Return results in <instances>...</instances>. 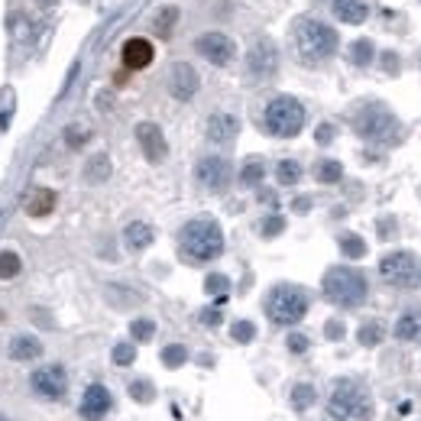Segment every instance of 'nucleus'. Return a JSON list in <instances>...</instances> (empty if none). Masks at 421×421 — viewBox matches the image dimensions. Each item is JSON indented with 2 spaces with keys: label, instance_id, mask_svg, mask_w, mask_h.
I'll return each instance as SVG.
<instances>
[{
  "label": "nucleus",
  "instance_id": "obj_6",
  "mask_svg": "<svg viewBox=\"0 0 421 421\" xmlns=\"http://www.w3.org/2000/svg\"><path fill=\"white\" fill-rule=\"evenodd\" d=\"M262 120H266V130H269L272 136L292 140V136L302 133V126H305V107H302V101H295L288 94H279V98H272V101L266 104Z\"/></svg>",
  "mask_w": 421,
  "mask_h": 421
},
{
  "label": "nucleus",
  "instance_id": "obj_2",
  "mask_svg": "<svg viewBox=\"0 0 421 421\" xmlns=\"http://www.w3.org/2000/svg\"><path fill=\"white\" fill-rule=\"evenodd\" d=\"M178 246H182V256L188 262H210L224 253V234H220L218 220L198 218V220H188L182 227Z\"/></svg>",
  "mask_w": 421,
  "mask_h": 421
},
{
  "label": "nucleus",
  "instance_id": "obj_38",
  "mask_svg": "<svg viewBox=\"0 0 421 421\" xmlns=\"http://www.w3.org/2000/svg\"><path fill=\"white\" fill-rule=\"evenodd\" d=\"M282 230H286V220L279 218V214H272V218H266V220H262L260 234H262V236H279V234H282Z\"/></svg>",
  "mask_w": 421,
  "mask_h": 421
},
{
  "label": "nucleus",
  "instance_id": "obj_10",
  "mask_svg": "<svg viewBox=\"0 0 421 421\" xmlns=\"http://www.w3.org/2000/svg\"><path fill=\"white\" fill-rule=\"evenodd\" d=\"M246 68H250V78H256V81L272 78L279 68V49L269 39H260L250 49V55H246Z\"/></svg>",
  "mask_w": 421,
  "mask_h": 421
},
{
  "label": "nucleus",
  "instance_id": "obj_26",
  "mask_svg": "<svg viewBox=\"0 0 421 421\" xmlns=\"http://www.w3.org/2000/svg\"><path fill=\"white\" fill-rule=\"evenodd\" d=\"M340 253L347 260H363L366 256V240L356 234H340Z\"/></svg>",
  "mask_w": 421,
  "mask_h": 421
},
{
  "label": "nucleus",
  "instance_id": "obj_28",
  "mask_svg": "<svg viewBox=\"0 0 421 421\" xmlns=\"http://www.w3.org/2000/svg\"><path fill=\"white\" fill-rule=\"evenodd\" d=\"M314 399H318V392H314L312 382H298V386L292 389V405L298 408V412H305V408H312Z\"/></svg>",
  "mask_w": 421,
  "mask_h": 421
},
{
  "label": "nucleus",
  "instance_id": "obj_16",
  "mask_svg": "<svg viewBox=\"0 0 421 421\" xmlns=\"http://www.w3.org/2000/svg\"><path fill=\"white\" fill-rule=\"evenodd\" d=\"M152 59H156V49H152L149 39H143V36H133V39L123 42V65L130 68V72L149 68Z\"/></svg>",
  "mask_w": 421,
  "mask_h": 421
},
{
  "label": "nucleus",
  "instance_id": "obj_7",
  "mask_svg": "<svg viewBox=\"0 0 421 421\" xmlns=\"http://www.w3.org/2000/svg\"><path fill=\"white\" fill-rule=\"evenodd\" d=\"M354 130L363 140H370V143H396L399 140V120L382 104H366L356 114Z\"/></svg>",
  "mask_w": 421,
  "mask_h": 421
},
{
  "label": "nucleus",
  "instance_id": "obj_1",
  "mask_svg": "<svg viewBox=\"0 0 421 421\" xmlns=\"http://www.w3.org/2000/svg\"><path fill=\"white\" fill-rule=\"evenodd\" d=\"M337 42H340L337 33L328 23H321V20L305 17L292 26V49H295V55H298V62H305V65L328 62L337 52Z\"/></svg>",
  "mask_w": 421,
  "mask_h": 421
},
{
  "label": "nucleus",
  "instance_id": "obj_45",
  "mask_svg": "<svg viewBox=\"0 0 421 421\" xmlns=\"http://www.w3.org/2000/svg\"><path fill=\"white\" fill-rule=\"evenodd\" d=\"M324 334H328L330 340H340V337H344V324H340V321H328V324H324Z\"/></svg>",
  "mask_w": 421,
  "mask_h": 421
},
{
  "label": "nucleus",
  "instance_id": "obj_29",
  "mask_svg": "<svg viewBox=\"0 0 421 421\" xmlns=\"http://www.w3.org/2000/svg\"><path fill=\"white\" fill-rule=\"evenodd\" d=\"M373 39H356L354 46H350V62H354V65H370L373 62Z\"/></svg>",
  "mask_w": 421,
  "mask_h": 421
},
{
  "label": "nucleus",
  "instance_id": "obj_15",
  "mask_svg": "<svg viewBox=\"0 0 421 421\" xmlns=\"http://www.w3.org/2000/svg\"><path fill=\"white\" fill-rule=\"evenodd\" d=\"M110 408H114V396H110L101 382L84 389V396H81V418L84 421H101Z\"/></svg>",
  "mask_w": 421,
  "mask_h": 421
},
{
  "label": "nucleus",
  "instance_id": "obj_18",
  "mask_svg": "<svg viewBox=\"0 0 421 421\" xmlns=\"http://www.w3.org/2000/svg\"><path fill=\"white\" fill-rule=\"evenodd\" d=\"M7 354H10V360L29 363V360H36V356L42 354V340H39V337H33V334H20V337L10 340Z\"/></svg>",
  "mask_w": 421,
  "mask_h": 421
},
{
  "label": "nucleus",
  "instance_id": "obj_4",
  "mask_svg": "<svg viewBox=\"0 0 421 421\" xmlns=\"http://www.w3.org/2000/svg\"><path fill=\"white\" fill-rule=\"evenodd\" d=\"M328 415L330 421H373V399L360 382L340 379L328 399Z\"/></svg>",
  "mask_w": 421,
  "mask_h": 421
},
{
  "label": "nucleus",
  "instance_id": "obj_5",
  "mask_svg": "<svg viewBox=\"0 0 421 421\" xmlns=\"http://www.w3.org/2000/svg\"><path fill=\"white\" fill-rule=\"evenodd\" d=\"M308 314V292L298 286H276L266 295V318L279 328H292Z\"/></svg>",
  "mask_w": 421,
  "mask_h": 421
},
{
  "label": "nucleus",
  "instance_id": "obj_22",
  "mask_svg": "<svg viewBox=\"0 0 421 421\" xmlns=\"http://www.w3.org/2000/svg\"><path fill=\"white\" fill-rule=\"evenodd\" d=\"M52 208H55V192H49V188H36L26 198V214L29 218H46V214H52Z\"/></svg>",
  "mask_w": 421,
  "mask_h": 421
},
{
  "label": "nucleus",
  "instance_id": "obj_31",
  "mask_svg": "<svg viewBox=\"0 0 421 421\" xmlns=\"http://www.w3.org/2000/svg\"><path fill=\"white\" fill-rule=\"evenodd\" d=\"M20 269H23V262L13 250H4L0 253V279H17Z\"/></svg>",
  "mask_w": 421,
  "mask_h": 421
},
{
  "label": "nucleus",
  "instance_id": "obj_35",
  "mask_svg": "<svg viewBox=\"0 0 421 421\" xmlns=\"http://www.w3.org/2000/svg\"><path fill=\"white\" fill-rule=\"evenodd\" d=\"M204 292H208V295H220V298H224V295L230 292V279L220 276V272H210V276L204 279Z\"/></svg>",
  "mask_w": 421,
  "mask_h": 421
},
{
  "label": "nucleus",
  "instance_id": "obj_32",
  "mask_svg": "<svg viewBox=\"0 0 421 421\" xmlns=\"http://www.w3.org/2000/svg\"><path fill=\"white\" fill-rule=\"evenodd\" d=\"M162 363H166L168 370H178L182 363H188V347H182V344H168L166 350H162Z\"/></svg>",
  "mask_w": 421,
  "mask_h": 421
},
{
  "label": "nucleus",
  "instance_id": "obj_44",
  "mask_svg": "<svg viewBox=\"0 0 421 421\" xmlns=\"http://www.w3.org/2000/svg\"><path fill=\"white\" fill-rule=\"evenodd\" d=\"M314 140H318L321 146L330 143V140H334V126H330V123H321V126H318V133H314Z\"/></svg>",
  "mask_w": 421,
  "mask_h": 421
},
{
  "label": "nucleus",
  "instance_id": "obj_12",
  "mask_svg": "<svg viewBox=\"0 0 421 421\" xmlns=\"http://www.w3.org/2000/svg\"><path fill=\"white\" fill-rule=\"evenodd\" d=\"M194 175H198V182H201L204 188H210V192H224L230 182V162L224 159V156H204V159L194 166Z\"/></svg>",
  "mask_w": 421,
  "mask_h": 421
},
{
  "label": "nucleus",
  "instance_id": "obj_13",
  "mask_svg": "<svg viewBox=\"0 0 421 421\" xmlns=\"http://www.w3.org/2000/svg\"><path fill=\"white\" fill-rule=\"evenodd\" d=\"M201 88V78L194 72L188 62H175L172 72H168V94L175 98V101H192L194 94Z\"/></svg>",
  "mask_w": 421,
  "mask_h": 421
},
{
  "label": "nucleus",
  "instance_id": "obj_40",
  "mask_svg": "<svg viewBox=\"0 0 421 421\" xmlns=\"http://www.w3.org/2000/svg\"><path fill=\"white\" fill-rule=\"evenodd\" d=\"M175 20H178V10H175V7H166V10L159 13V20H156V29L166 36L168 29H172V23H175Z\"/></svg>",
  "mask_w": 421,
  "mask_h": 421
},
{
  "label": "nucleus",
  "instance_id": "obj_36",
  "mask_svg": "<svg viewBox=\"0 0 421 421\" xmlns=\"http://www.w3.org/2000/svg\"><path fill=\"white\" fill-rule=\"evenodd\" d=\"M230 337H234L236 344H250L253 337H256V324L253 321H236L234 328H230Z\"/></svg>",
  "mask_w": 421,
  "mask_h": 421
},
{
  "label": "nucleus",
  "instance_id": "obj_14",
  "mask_svg": "<svg viewBox=\"0 0 421 421\" xmlns=\"http://www.w3.org/2000/svg\"><path fill=\"white\" fill-rule=\"evenodd\" d=\"M136 143H140V149H143V156L156 166V162H162L168 156V143H166V136H162V130L156 123H140L136 126Z\"/></svg>",
  "mask_w": 421,
  "mask_h": 421
},
{
  "label": "nucleus",
  "instance_id": "obj_3",
  "mask_svg": "<svg viewBox=\"0 0 421 421\" xmlns=\"http://www.w3.org/2000/svg\"><path fill=\"white\" fill-rule=\"evenodd\" d=\"M321 292L330 305L337 308H360L370 295L366 286V276L360 269H350V266H330L324 272V282H321Z\"/></svg>",
  "mask_w": 421,
  "mask_h": 421
},
{
  "label": "nucleus",
  "instance_id": "obj_37",
  "mask_svg": "<svg viewBox=\"0 0 421 421\" xmlns=\"http://www.w3.org/2000/svg\"><path fill=\"white\" fill-rule=\"evenodd\" d=\"M110 360L117 363V366H130V363L136 360V347L133 344H117L114 354H110Z\"/></svg>",
  "mask_w": 421,
  "mask_h": 421
},
{
  "label": "nucleus",
  "instance_id": "obj_23",
  "mask_svg": "<svg viewBox=\"0 0 421 421\" xmlns=\"http://www.w3.org/2000/svg\"><path fill=\"white\" fill-rule=\"evenodd\" d=\"M110 159L107 152H98V156H91L88 159V166H84V182H91V185H101V182H107L110 178Z\"/></svg>",
  "mask_w": 421,
  "mask_h": 421
},
{
  "label": "nucleus",
  "instance_id": "obj_9",
  "mask_svg": "<svg viewBox=\"0 0 421 421\" xmlns=\"http://www.w3.org/2000/svg\"><path fill=\"white\" fill-rule=\"evenodd\" d=\"M29 386H33V392L36 396H42V399H65V392H68V373L62 370V366H39V370L29 376Z\"/></svg>",
  "mask_w": 421,
  "mask_h": 421
},
{
  "label": "nucleus",
  "instance_id": "obj_27",
  "mask_svg": "<svg viewBox=\"0 0 421 421\" xmlns=\"http://www.w3.org/2000/svg\"><path fill=\"white\" fill-rule=\"evenodd\" d=\"M298 178H302V166H298L295 159H282L276 166V182L279 185H295Z\"/></svg>",
  "mask_w": 421,
  "mask_h": 421
},
{
  "label": "nucleus",
  "instance_id": "obj_25",
  "mask_svg": "<svg viewBox=\"0 0 421 421\" xmlns=\"http://www.w3.org/2000/svg\"><path fill=\"white\" fill-rule=\"evenodd\" d=\"M262 175H266V162L262 159H246L243 168H240V182L246 188H256L262 182Z\"/></svg>",
  "mask_w": 421,
  "mask_h": 421
},
{
  "label": "nucleus",
  "instance_id": "obj_24",
  "mask_svg": "<svg viewBox=\"0 0 421 421\" xmlns=\"http://www.w3.org/2000/svg\"><path fill=\"white\" fill-rule=\"evenodd\" d=\"M314 178H318L321 185H337V182L344 178V166L337 159H321L318 166H314Z\"/></svg>",
  "mask_w": 421,
  "mask_h": 421
},
{
  "label": "nucleus",
  "instance_id": "obj_42",
  "mask_svg": "<svg viewBox=\"0 0 421 421\" xmlns=\"http://www.w3.org/2000/svg\"><path fill=\"white\" fill-rule=\"evenodd\" d=\"M198 318H201V324H208V328H218L220 321H224V314H220L218 308H204V312L198 314Z\"/></svg>",
  "mask_w": 421,
  "mask_h": 421
},
{
  "label": "nucleus",
  "instance_id": "obj_8",
  "mask_svg": "<svg viewBox=\"0 0 421 421\" xmlns=\"http://www.w3.org/2000/svg\"><path fill=\"white\" fill-rule=\"evenodd\" d=\"M379 276L386 279L389 286H408V282L418 276V260L405 250L389 253V256H382V262H379Z\"/></svg>",
  "mask_w": 421,
  "mask_h": 421
},
{
  "label": "nucleus",
  "instance_id": "obj_19",
  "mask_svg": "<svg viewBox=\"0 0 421 421\" xmlns=\"http://www.w3.org/2000/svg\"><path fill=\"white\" fill-rule=\"evenodd\" d=\"M334 17L344 23H363L370 17V4L366 0H334Z\"/></svg>",
  "mask_w": 421,
  "mask_h": 421
},
{
  "label": "nucleus",
  "instance_id": "obj_33",
  "mask_svg": "<svg viewBox=\"0 0 421 421\" xmlns=\"http://www.w3.org/2000/svg\"><path fill=\"white\" fill-rule=\"evenodd\" d=\"M130 337H133V340H140V344H146V340H152V337H156V324H152L149 318H136L133 324H130Z\"/></svg>",
  "mask_w": 421,
  "mask_h": 421
},
{
  "label": "nucleus",
  "instance_id": "obj_46",
  "mask_svg": "<svg viewBox=\"0 0 421 421\" xmlns=\"http://www.w3.org/2000/svg\"><path fill=\"white\" fill-rule=\"evenodd\" d=\"M292 208L298 210V214H308V210H312V198H298V201H295Z\"/></svg>",
  "mask_w": 421,
  "mask_h": 421
},
{
  "label": "nucleus",
  "instance_id": "obj_43",
  "mask_svg": "<svg viewBox=\"0 0 421 421\" xmlns=\"http://www.w3.org/2000/svg\"><path fill=\"white\" fill-rule=\"evenodd\" d=\"M288 350H292V354H305V350H308V337L305 334H288Z\"/></svg>",
  "mask_w": 421,
  "mask_h": 421
},
{
  "label": "nucleus",
  "instance_id": "obj_47",
  "mask_svg": "<svg viewBox=\"0 0 421 421\" xmlns=\"http://www.w3.org/2000/svg\"><path fill=\"white\" fill-rule=\"evenodd\" d=\"M0 421H7V418H0Z\"/></svg>",
  "mask_w": 421,
  "mask_h": 421
},
{
  "label": "nucleus",
  "instance_id": "obj_41",
  "mask_svg": "<svg viewBox=\"0 0 421 421\" xmlns=\"http://www.w3.org/2000/svg\"><path fill=\"white\" fill-rule=\"evenodd\" d=\"M7 114H13V91L0 94V126H7Z\"/></svg>",
  "mask_w": 421,
  "mask_h": 421
},
{
  "label": "nucleus",
  "instance_id": "obj_11",
  "mask_svg": "<svg viewBox=\"0 0 421 421\" xmlns=\"http://www.w3.org/2000/svg\"><path fill=\"white\" fill-rule=\"evenodd\" d=\"M194 49L201 52L210 65H230V62H234V55H236L234 39H230V36H224V33H204V36H198Z\"/></svg>",
  "mask_w": 421,
  "mask_h": 421
},
{
  "label": "nucleus",
  "instance_id": "obj_17",
  "mask_svg": "<svg viewBox=\"0 0 421 421\" xmlns=\"http://www.w3.org/2000/svg\"><path fill=\"white\" fill-rule=\"evenodd\" d=\"M240 133V120L234 114H210L208 117V140L210 143H230Z\"/></svg>",
  "mask_w": 421,
  "mask_h": 421
},
{
  "label": "nucleus",
  "instance_id": "obj_21",
  "mask_svg": "<svg viewBox=\"0 0 421 421\" xmlns=\"http://www.w3.org/2000/svg\"><path fill=\"white\" fill-rule=\"evenodd\" d=\"M396 337L402 344H418L421 340V312H405L396 321Z\"/></svg>",
  "mask_w": 421,
  "mask_h": 421
},
{
  "label": "nucleus",
  "instance_id": "obj_20",
  "mask_svg": "<svg viewBox=\"0 0 421 421\" xmlns=\"http://www.w3.org/2000/svg\"><path fill=\"white\" fill-rule=\"evenodd\" d=\"M152 227L149 224H143V220H133V224H126V230H123V243H126V250H133V253H140V250H146V246L152 243Z\"/></svg>",
  "mask_w": 421,
  "mask_h": 421
},
{
  "label": "nucleus",
  "instance_id": "obj_30",
  "mask_svg": "<svg viewBox=\"0 0 421 421\" xmlns=\"http://www.w3.org/2000/svg\"><path fill=\"white\" fill-rule=\"evenodd\" d=\"M130 399L140 405H149L152 399H156V389H152L149 379H133V382H130Z\"/></svg>",
  "mask_w": 421,
  "mask_h": 421
},
{
  "label": "nucleus",
  "instance_id": "obj_39",
  "mask_svg": "<svg viewBox=\"0 0 421 421\" xmlns=\"http://www.w3.org/2000/svg\"><path fill=\"white\" fill-rule=\"evenodd\" d=\"M65 140H68V146H72V149H78V146H84L88 140H91V133H88V130H81V126H68Z\"/></svg>",
  "mask_w": 421,
  "mask_h": 421
},
{
  "label": "nucleus",
  "instance_id": "obj_34",
  "mask_svg": "<svg viewBox=\"0 0 421 421\" xmlns=\"http://www.w3.org/2000/svg\"><path fill=\"white\" fill-rule=\"evenodd\" d=\"M356 340H360L363 347H376L379 340H382V324H376V321L363 324V328L356 330Z\"/></svg>",
  "mask_w": 421,
  "mask_h": 421
}]
</instances>
